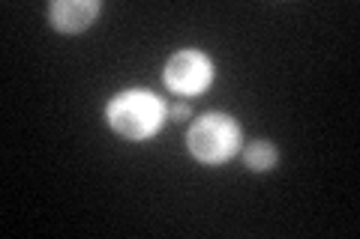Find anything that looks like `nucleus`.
Wrapping results in <instances>:
<instances>
[{
    "label": "nucleus",
    "instance_id": "nucleus-4",
    "mask_svg": "<svg viewBox=\"0 0 360 239\" xmlns=\"http://www.w3.org/2000/svg\"><path fill=\"white\" fill-rule=\"evenodd\" d=\"M103 4L99 0H54L49 21L58 33H84L96 21Z\"/></svg>",
    "mask_w": 360,
    "mask_h": 239
},
{
    "label": "nucleus",
    "instance_id": "nucleus-6",
    "mask_svg": "<svg viewBox=\"0 0 360 239\" xmlns=\"http://www.w3.org/2000/svg\"><path fill=\"white\" fill-rule=\"evenodd\" d=\"M189 117H193V111H189V105H184V102H172V105H168V120L180 123V120H189Z\"/></svg>",
    "mask_w": 360,
    "mask_h": 239
},
{
    "label": "nucleus",
    "instance_id": "nucleus-5",
    "mask_svg": "<svg viewBox=\"0 0 360 239\" xmlns=\"http://www.w3.org/2000/svg\"><path fill=\"white\" fill-rule=\"evenodd\" d=\"M243 162H246V168H250V170H255V174H267V170L276 168L279 150L270 141H252L243 150Z\"/></svg>",
    "mask_w": 360,
    "mask_h": 239
},
{
    "label": "nucleus",
    "instance_id": "nucleus-3",
    "mask_svg": "<svg viewBox=\"0 0 360 239\" xmlns=\"http://www.w3.org/2000/svg\"><path fill=\"white\" fill-rule=\"evenodd\" d=\"M213 75H217V69H213V60L205 51L180 48L177 54L168 57L162 81L174 96H198L213 84Z\"/></svg>",
    "mask_w": 360,
    "mask_h": 239
},
{
    "label": "nucleus",
    "instance_id": "nucleus-1",
    "mask_svg": "<svg viewBox=\"0 0 360 239\" xmlns=\"http://www.w3.org/2000/svg\"><path fill=\"white\" fill-rule=\"evenodd\" d=\"M105 120L120 138L148 141L168 120V105L150 90H120L105 105Z\"/></svg>",
    "mask_w": 360,
    "mask_h": 239
},
{
    "label": "nucleus",
    "instance_id": "nucleus-2",
    "mask_svg": "<svg viewBox=\"0 0 360 239\" xmlns=\"http://www.w3.org/2000/svg\"><path fill=\"white\" fill-rule=\"evenodd\" d=\"M186 146H189V153H193V158H198L201 165H222L238 156L243 146L240 123L234 120L231 114L210 111L189 126Z\"/></svg>",
    "mask_w": 360,
    "mask_h": 239
}]
</instances>
